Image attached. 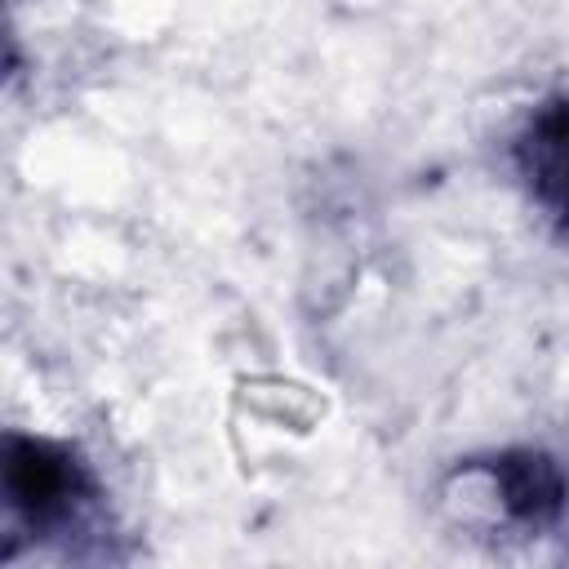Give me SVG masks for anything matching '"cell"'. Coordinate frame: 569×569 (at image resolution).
Wrapping results in <instances>:
<instances>
[{"label": "cell", "mask_w": 569, "mask_h": 569, "mask_svg": "<svg viewBox=\"0 0 569 569\" xmlns=\"http://www.w3.org/2000/svg\"><path fill=\"white\" fill-rule=\"evenodd\" d=\"M471 471L485 480V493L493 498L498 516L516 529H547L569 502L565 467L538 449H507L498 458L471 462Z\"/></svg>", "instance_id": "3"}, {"label": "cell", "mask_w": 569, "mask_h": 569, "mask_svg": "<svg viewBox=\"0 0 569 569\" xmlns=\"http://www.w3.org/2000/svg\"><path fill=\"white\" fill-rule=\"evenodd\" d=\"M4 498L31 533H62L98 498V485L71 449L31 440V436H9L4 440Z\"/></svg>", "instance_id": "1"}, {"label": "cell", "mask_w": 569, "mask_h": 569, "mask_svg": "<svg viewBox=\"0 0 569 569\" xmlns=\"http://www.w3.org/2000/svg\"><path fill=\"white\" fill-rule=\"evenodd\" d=\"M511 160L538 213L560 240H569V93H556L529 111Z\"/></svg>", "instance_id": "2"}]
</instances>
